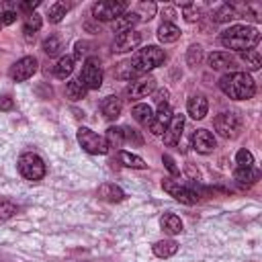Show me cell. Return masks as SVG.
Instances as JSON below:
<instances>
[{
    "label": "cell",
    "mask_w": 262,
    "mask_h": 262,
    "mask_svg": "<svg viewBox=\"0 0 262 262\" xmlns=\"http://www.w3.org/2000/svg\"><path fill=\"white\" fill-rule=\"evenodd\" d=\"M78 143L88 151V154H106L108 151V145L104 141V137L96 135L94 131H90L88 127H80L78 129Z\"/></svg>",
    "instance_id": "8"
},
{
    "label": "cell",
    "mask_w": 262,
    "mask_h": 262,
    "mask_svg": "<svg viewBox=\"0 0 262 262\" xmlns=\"http://www.w3.org/2000/svg\"><path fill=\"white\" fill-rule=\"evenodd\" d=\"M139 10H141V12H145V16H143V18H151V16H154V12H156V4H145V2H141V4H139Z\"/></svg>",
    "instance_id": "44"
},
{
    "label": "cell",
    "mask_w": 262,
    "mask_h": 262,
    "mask_svg": "<svg viewBox=\"0 0 262 262\" xmlns=\"http://www.w3.org/2000/svg\"><path fill=\"white\" fill-rule=\"evenodd\" d=\"M239 59L246 63V68H248V70H260V66H262L260 53H258V51H254V49L242 51V53H239Z\"/></svg>",
    "instance_id": "31"
},
{
    "label": "cell",
    "mask_w": 262,
    "mask_h": 262,
    "mask_svg": "<svg viewBox=\"0 0 262 262\" xmlns=\"http://www.w3.org/2000/svg\"><path fill=\"white\" fill-rule=\"evenodd\" d=\"M86 47H88V43H86V41H78V43H76V51H74V55H72V57H74V59H80V57L88 51Z\"/></svg>",
    "instance_id": "43"
},
{
    "label": "cell",
    "mask_w": 262,
    "mask_h": 262,
    "mask_svg": "<svg viewBox=\"0 0 262 262\" xmlns=\"http://www.w3.org/2000/svg\"><path fill=\"white\" fill-rule=\"evenodd\" d=\"M43 20L37 12H31V14H25V20H23V33H25V41L27 43H33L35 41V33L41 29Z\"/></svg>",
    "instance_id": "18"
},
{
    "label": "cell",
    "mask_w": 262,
    "mask_h": 262,
    "mask_svg": "<svg viewBox=\"0 0 262 262\" xmlns=\"http://www.w3.org/2000/svg\"><path fill=\"white\" fill-rule=\"evenodd\" d=\"M170 119H172V108H170V104H168V102L158 104V113L154 115V119H151V123H149L151 135H162V133L166 131Z\"/></svg>",
    "instance_id": "11"
},
{
    "label": "cell",
    "mask_w": 262,
    "mask_h": 262,
    "mask_svg": "<svg viewBox=\"0 0 262 262\" xmlns=\"http://www.w3.org/2000/svg\"><path fill=\"white\" fill-rule=\"evenodd\" d=\"M16 211H18V207H16L12 201H8V199H0V221L10 219L12 215H16Z\"/></svg>",
    "instance_id": "37"
},
{
    "label": "cell",
    "mask_w": 262,
    "mask_h": 262,
    "mask_svg": "<svg viewBox=\"0 0 262 262\" xmlns=\"http://www.w3.org/2000/svg\"><path fill=\"white\" fill-rule=\"evenodd\" d=\"M68 10H70V4H66V2H55V4H51V6H49V23H59V20L66 16Z\"/></svg>",
    "instance_id": "34"
},
{
    "label": "cell",
    "mask_w": 262,
    "mask_h": 262,
    "mask_svg": "<svg viewBox=\"0 0 262 262\" xmlns=\"http://www.w3.org/2000/svg\"><path fill=\"white\" fill-rule=\"evenodd\" d=\"M55 78H59V80H66L72 72H74V57L72 55H63V57H59V61L55 63Z\"/></svg>",
    "instance_id": "26"
},
{
    "label": "cell",
    "mask_w": 262,
    "mask_h": 262,
    "mask_svg": "<svg viewBox=\"0 0 262 262\" xmlns=\"http://www.w3.org/2000/svg\"><path fill=\"white\" fill-rule=\"evenodd\" d=\"M201 61H203V47H201V45H190L188 51H186V63H188L190 68H194V66H199Z\"/></svg>",
    "instance_id": "35"
},
{
    "label": "cell",
    "mask_w": 262,
    "mask_h": 262,
    "mask_svg": "<svg viewBox=\"0 0 262 262\" xmlns=\"http://www.w3.org/2000/svg\"><path fill=\"white\" fill-rule=\"evenodd\" d=\"M127 8H129V4L127 2H96V4H92V16L96 18V20H102V23H106V20H115V18H119L123 12H127Z\"/></svg>",
    "instance_id": "7"
},
{
    "label": "cell",
    "mask_w": 262,
    "mask_h": 262,
    "mask_svg": "<svg viewBox=\"0 0 262 262\" xmlns=\"http://www.w3.org/2000/svg\"><path fill=\"white\" fill-rule=\"evenodd\" d=\"M131 115H133V119L137 121V123H141V125H149L151 123V119H154V111H151V106L149 104H135L133 106V111H131Z\"/></svg>",
    "instance_id": "28"
},
{
    "label": "cell",
    "mask_w": 262,
    "mask_h": 262,
    "mask_svg": "<svg viewBox=\"0 0 262 262\" xmlns=\"http://www.w3.org/2000/svg\"><path fill=\"white\" fill-rule=\"evenodd\" d=\"M213 127L215 131L225 137V139H233L239 135L242 131V117L237 113H219L215 119H213Z\"/></svg>",
    "instance_id": "5"
},
{
    "label": "cell",
    "mask_w": 262,
    "mask_h": 262,
    "mask_svg": "<svg viewBox=\"0 0 262 262\" xmlns=\"http://www.w3.org/2000/svg\"><path fill=\"white\" fill-rule=\"evenodd\" d=\"M233 178H235L239 184H254V182H258V178H260V170L254 168V166H250V168H237V170L233 172Z\"/></svg>",
    "instance_id": "25"
},
{
    "label": "cell",
    "mask_w": 262,
    "mask_h": 262,
    "mask_svg": "<svg viewBox=\"0 0 262 262\" xmlns=\"http://www.w3.org/2000/svg\"><path fill=\"white\" fill-rule=\"evenodd\" d=\"M139 43H141V33H137V31H127V33H121V35L115 37L113 49H115L117 53H125V51L135 49Z\"/></svg>",
    "instance_id": "14"
},
{
    "label": "cell",
    "mask_w": 262,
    "mask_h": 262,
    "mask_svg": "<svg viewBox=\"0 0 262 262\" xmlns=\"http://www.w3.org/2000/svg\"><path fill=\"white\" fill-rule=\"evenodd\" d=\"M37 6H39V0H29V2H18V4H16V10H20V12H25V14H31Z\"/></svg>",
    "instance_id": "41"
},
{
    "label": "cell",
    "mask_w": 262,
    "mask_h": 262,
    "mask_svg": "<svg viewBox=\"0 0 262 262\" xmlns=\"http://www.w3.org/2000/svg\"><path fill=\"white\" fill-rule=\"evenodd\" d=\"M162 188H164L170 196H174L176 201H180V203H184V205H194V203H199V194H196L192 188L180 184L178 180H162Z\"/></svg>",
    "instance_id": "9"
},
{
    "label": "cell",
    "mask_w": 262,
    "mask_h": 262,
    "mask_svg": "<svg viewBox=\"0 0 262 262\" xmlns=\"http://www.w3.org/2000/svg\"><path fill=\"white\" fill-rule=\"evenodd\" d=\"M98 199L106 201V203H121L125 199V192L117 186V184H111V182H104L98 186Z\"/></svg>",
    "instance_id": "20"
},
{
    "label": "cell",
    "mask_w": 262,
    "mask_h": 262,
    "mask_svg": "<svg viewBox=\"0 0 262 262\" xmlns=\"http://www.w3.org/2000/svg\"><path fill=\"white\" fill-rule=\"evenodd\" d=\"M164 61H166V53H164V49H160L158 45H147L145 49H139V51L131 57L129 63H131L133 72H135L137 76H141V74H147L149 70L162 66Z\"/></svg>",
    "instance_id": "3"
},
{
    "label": "cell",
    "mask_w": 262,
    "mask_h": 262,
    "mask_svg": "<svg viewBox=\"0 0 262 262\" xmlns=\"http://www.w3.org/2000/svg\"><path fill=\"white\" fill-rule=\"evenodd\" d=\"M235 162H237V168H250V166H254V156L248 149H239L235 154Z\"/></svg>",
    "instance_id": "38"
},
{
    "label": "cell",
    "mask_w": 262,
    "mask_h": 262,
    "mask_svg": "<svg viewBox=\"0 0 262 262\" xmlns=\"http://www.w3.org/2000/svg\"><path fill=\"white\" fill-rule=\"evenodd\" d=\"M106 145L108 147H121L123 141H125V135H123V127H108L106 129Z\"/></svg>",
    "instance_id": "32"
},
{
    "label": "cell",
    "mask_w": 262,
    "mask_h": 262,
    "mask_svg": "<svg viewBox=\"0 0 262 262\" xmlns=\"http://www.w3.org/2000/svg\"><path fill=\"white\" fill-rule=\"evenodd\" d=\"M186 111H188V115H190L192 119L201 121V119H205V115L209 113V102H207V98H205L203 94H194V96L188 98Z\"/></svg>",
    "instance_id": "16"
},
{
    "label": "cell",
    "mask_w": 262,
    "mask_h": 262,
    "mask_svg": "<svg viewBox=\"0 0 262 262\" xmlns=\"http://www.w3.org/2000/svg\"><path fill=\"white\" fill-rule=\"evenodd\" d=\"M139 14L137 12H123L119 18H115L113 20V31L117 33V35H121V33H127V31H133V27L139 23Z\"/></svg>",
    "instance_id": "17"
},
{
    "label": "cell",
    "mask_w": 262,
    "mask_h": 262,
    "mask_svg": "<svg viewBox=\"0 0 262 262\" xmlns=\"http://www.w3.org/2000/svg\"><path fill=\"white\" fill-rule=\"evenodd\" d=\"M219 88L225 96H229L233 100H248L256 94V84H254L252 76L246 72H231V74L221 76Z\"/></svg>",
    "instance_id": "1"
},
{
    "label": "cell",
    "mask_w": 262,
    "mask_h": 262,
    "mask_svg": "<svg viewBox=\"0 0 262 262\" xmlns=\"http://www.w3.org/2000/svg\"><path fill=\"white\" fill-rule=\"evenodd\" d=\"M178 37H180V29L174 23H162L158 27V39L162 43H174L178 41Z\"/></svg>",
    "instance_id": "22"
},
{
    "label": "cell",
    "mask_w": 262,
    "mask_h": 262,
    "mask_svg": "<svg viewBox=\"0 0 262 262\" xmlns=\"http://www.w3.org/2000/svg\"><path fill=\"white\" fill-rule=\"evenodd\" d=\"M61 49H63V43H61V39H59L57 35H51V37H47V39L43 41V51H45L49 57L57 55Z\"/></svg>",
    "instance_id": "33"
},
{
    "label": "cell",
    "mask_w": 262,
    "mask_h": 262,
    "mask_svg": "<svg viewBox=\"0 0 262 262\" xmlns=\"http://www.w3.org/2000/svg\"><path fill=\"white\" fill-rule=\"evenodd\" d=\"M78 80L86 86V90H98L102 86V68H100L98 57H88L84 61Z\"/></svg>",
    "instance_id": "6"
},
{
    "label": "cell",
    "mask_w": 262,
    "mask_h": 262,
    "mask_svg": "<svg viewBox=\"0 0 262 262\" xmlns=\"http://www.w3.org/2000/svg\"><path fill=\"white\" fill-rule=\"evenodd\" d=\"M12 106H14V102L10 96H0V111H10Z\"/></svg>",
    "instance_id": "46"
},
{
    "label": "cell",
    "mask_w": 262,
    "mask_h": 262,
    "mask_svg": "<svg viewBox=\"0 0 262 262\" xmlns=\"http://www.w3.org/2000/svg\"><path fill=\"white\" fill-rule=\"evenodd\" d=\"M215 23H229V20H233V18H239L237 16V12L233 10V6L231 4H221L219 8H215V12H213V16H211Z\"/></svg>",
    "instance_id": "30"
},
{
    "label": "cell",
    "mask_w": 262,
    "mask_h": 262,
    "mask_svg": "<svg viewBox=\"0 0 262 262\" xmlns=\"http://www.w3.org/2000/svg\"><path fill=\"white\" fill-rule=\"evenodd\" d=\"M117 158H119V162H121L123 166H127V168L143 170V168L147 166L143 158H139V156H135V154H129V151H119V154H117Z\"/></svg>",
    "instance_id": "29"
},
{
    "label": "cell",
    "mask_w": 262,
    "mask_h": 262,
    "mask_svg": "<svg viewBox=\"0 0 262 262\" xmlns=\"http://www.w3.org/2000/svg\"><path fill=\"white\" fill-rule=\"evenodd\" d=\"M37 59L33 57V55H25V57H20L16 63H12V68H10V78L14 80V82H25V80H29L35 72H37Z\"/></svg>",
    "instance_id": "10"
},
{
    "label": "cell",
    "mask_w": 262,
    "mask_h": 262,
    "mask_svg": "<svg viewBox=\"0 0 262 262\" xmlns=\"http://www.w3.org/2000/svg\"><path fill=\"white\" fill-rule=\"evenodd\" d=\"M207 61H209L211 70H231L235 66V59L229 53H225V51H213L207 57Z\"/></svg>",
    "instance_id": "19"
},
{
    "label": "cell",
    "mask_w": 262,
    "mask_h": 262,
    "mask_svg": "<svg viewBox=\"0 0 262 262\" xmlns=\"http://www.w3.org/2000/svg\"><path fill=\"white\" fill-rule=\"evenodd\" d=\"M18 172H20L27 180L37 182V180H41V178L45 176L47 168H45V162L41 160L39 154H35V151H25V154H20V158H18Z\"/></svg>",
    "instance_id": "4"
},
{
    "label": "cell",
    "mask_w": 262,
    "mask_h": 262,
    "mask_svg": "<svg viewBox=\"0 0 262 262\" xmlns=\"http://www.w3.org/2000/svg\"><path fill=\"white\" fill-rule=\"evenodd\" d=\"M135 76H137V74L133 72V68H131L129 61L119 63V68H117V78H121V80H133Z\"/></svg>",
    "instance_id": "39"
},
{
    "label": "cell",
    "mask_w": 262,
    "mask_h": 262,
    "mask_svg": "<svg viewBox=\"0 0 262 262\" xmlns=\"http://www.w3.org/2000/svg\"><path fill=\"white\" fill-rule=\"evenodd\" d=\"M192 147L199 151V154H211L215 147H217V141L213 137L211 131L207 129H196L192 133Z\"/></svg>",
    "instance_id": "13"
},
{
    "label": "cell",
    "mask_w": 262,
    "mask_h": 262,
    "mask_svg": "<svg viewBox=\"0 0 262 262\" xmlns=\"http://www.w3.org/2000/svg\"><path fill=\"white\" fill-rule=\"evenodd\" d=\"M162 162L166 164V168H168V172H170L172 176H178V174H180V170H178V166L174 164V160H172V158H170L168 154H164V156H162Z\"/></svg>",
    "instance_id": "42"
},
{
    "label": "cell",
    "mask_w": 262,
    "mask_h": 262,
    "mask_svg": "<svg viewBox=\"0 0 262 262\" xmlns=\"http://www.w3.org/2000/svg\"><path fill=\"white\" fill-rule=\"evenodd\" d=\"M260 41V33L256 27H248V25H235L229 27L227 31L221 33V45L225 49H233V51H248L252 47H256Z\"/></svg>",
    "instance_id": "2"
},
{
    "label": "cell",
    "mask_w": 262,
    "mask_h": 262,
    "mask_svg": "<svg viewBox=\"0 0 262 262\" xmlns=\"http://www.w3.org/2000/svg\"><path fill=\"white\" fill-rule=\"evenodd\" d=\"M182 129H184V115H172L166 131L162 133L164 135V143L166 145H176L180 141V135H182Z\"/></svg>",
    "instance_id": "15"
},
{
    "label": "cell",
    "mask_w": 262,
    "mask_h": 262,
    "mask_svg": "<svg viewBox=\"0 0 262 262\" xmlns=\"http://www.w3.org/2000/svg\"><path fill=\"white\" fill-rule=\"evenodd\" d=\"M100 111H102V115L106 117V119H117L119 115H121V111H123V102H121V98L119 96H106L102 102H100Z\"/></svg>",
    "instance_id": "21"
},
{
    "label": "cell",
    "mask_w": 262,
    "mask_h": 262,
    "mask_svg": "<svg viewBox=\"0 0 262 262\" xmlns=\"http://www.w3.org/2000/svg\"><path fill=\"white\" fill-rule=\"evenodd\" d=\"M151 250H154V254L158 258H170V256H174L178 252V244L174 239H160V242H156L151 246Z\"/></svg>",
    "instance_id": "24"
},
{
    "label": "cell",
    "mask_w": 262,
    "mask_h": 262,
    "mask_svg": "<svg viewBox=\"0 0 262 262\" xmlns=\"http://www.w3.org/2000/svg\"><path fill=\"white\" fill-rule=\"evenodd\" d=\"M86 86L80 82V80H70L68 84H66V96L70 98V100H82V98H86Z\"/></svg>",
    "instance_id": "27"
},
{
    "label": "cell",
    "mask_w": 262,
    "mask_h": 262,
    "mask_svg": "<svg viewBox=\"0 0 262 262\" xmlns=\"http://www.w3.org/2000/svg\"><path fill=\"white\" fill-rule=\"evenodd\" d=\"M168 96H170V92H168L166 88H162V90L156 92V98H154V100H156L158 104H164V102H168Z\"/></svg>",
    "instance_id": "45"
},
{
    "label": "cell",
    "mask_w": 262,
    "mask_h": 262,
    "mask_svg": "<svg viewBox=\"0 0 262 262\" xmlns=\"http://www.w3.org/2000/svg\"><path fill=\"white\" fill-rule=\"evenodd\" d=\"M160 225H162V229H164L168 235H176V233L182 231V221H180V217L174 215V213H166V215H162Z\"/></svg>",
    "instance_id": "23"
},
{
    "label": "cell",
    "mask_w": 262,
    "mask_h": 262,
    "mask_svg": "<svg viewBox=\"0 0 262 262\" xmlns=\"http://www.w3.org/2000/svg\"><path fill=\"white\" fill-rule=\"evenodd\" d=\"M201 14H203V6L186 4V6L182 8V16H184V20H188V23H196V20L201 18Z\"/></svg>",
    "instance_id": "36"
},
{
    "label": "cell",
    "mask_w": 262,
    "mask_h": 262,
    "mask_svg": "<svg viewBox=\"0 0 262 262\" xmlns=\"http://www.w3.org/2000/svg\"><path fill=\"white\" fill-rule=\"evenodd\" d=\"M154 88H156V80L151 76L137 78V80H131V84L127 86V96H131V98H143L149 92H154Z\"/></svg>",
    "instance_id": "12"
},
{
    "label": "cell",
    "mask_w": 262,
    "mask_h": 262,
    "mask_svg": "<svg viewBox=\"0 0 262 262\" xmlns=\"http://www.w3.org/2000/svg\"><path fill=\"white\" fill-rule=\"evenodd\" d=\"M123 135H125V139H127V141H133L135 145H141V143H143L141 135H139L135 129H131V127H123Z\"/></svg>",
    "instance_id": "40"
}]
</instances>
